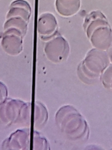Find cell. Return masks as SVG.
Returning <instances> with one entry per match:
<instances>
[{
    "label": "cell",
    "instance_id": "6da1fadb",
    "mask_svg": "<svg viewBox=\"0 0 112 150\" xmlns=\"http://www.w3.org/2000/svg\"><path fill=\"white\" fill-rule=\"evenodd\" d=\"M55 122L61 132L72 141H86L89 137V127L86 120L72 105L60 107L55 113Z\"/></svg>",
    "mask_w": 112,
    "mask_h": 150
},
{
    "label": "cell",
    "instance_id": "7a4b0ae2",
    "mask_svg": "<svg viewBox=\"0 0 112 150\" xmlns=\"http://www.w3.org/2000/svg\"><path fill=\"white\" fill-rule=\"evenodd\" d=\"M83 28L94 48L106 51L112 44V29L101 11L94 10L88 13Z\"/></svg>",
    "mask_w": 112,
    "mask_h": 150
},
{
    "label": "cell",
    "instance_id": "3957f363",
    "mask_svg": "<svg viewBox=\"0 0 112 150\" xmlns=\"http://www.w3.org/2000/svg\"><path fill=\"white\" fill-rule=\"evenodd\" d=\"M110 63L107 51L93 48L78 65V77L87 84L93 83L100 80L102 74Z\"/></svg>",
    "mask_w": 112,
    "mask_h": 150
},
{
    "label": "cell",
    "instance_id": "277c9868",
    "mask_svg": "<svg viewBox=\"0 0 112 150\" xmlns=\"http://www.w3.org/2000/svg\"><path fill=\"white\" fill-rule=\"evenodd\" d=\"M2 106V118L5 123L28 124L30 121V104L20 100H10Z\"/></svg>",
    "mask_w": 112,
    "mask_h": 150
},
{
    "label": "cell",
    "instance_id": "5b68a950",
    "mask_svg": "<svg viewBox=\"0 0 112 150\" xmlns=\"http://www.w3.org/2000/svg\"><path fill=\"white\" fill-rule=\"evenodd\" d=\"M44 52L50 62L59 63L66 60L68 57L70 46L68 41L58 32L46 42Z\"/></svg>",
    "mask_w": 112,
    "mask_h": 150
},
{
    "label": "cell",
    "instance_id": "8992f818",
    "mask_svg": "<svg viewBox=\"0 0 112 150\" xmlns=\"http://www.w3.org/2000/svg\"><path fill=\"white\" fill-rule=\"evenodd\" d=\"M58 25L56 17L49 12L40 15L37 21V32L41 40L46 42L58 33Z\"/></svg>",
    "mask_w": 112,
    "mask_h": 150
},
{
    "label": "cell",
    "instance_id": "52a82bcc",
    "mask_svg": "<svg viewBox=\"0 0 112 150\" xmlns=\"http://www.w3.org/2000/svg\"><path fill=\"white\" fill-rule=\"evenodd\" d=\"M23 33L15 28H9L5 29L2 45L4 50L12 55H16L22 50V40Z\"/></svg>",
    "mask_w": 112,
    "mask_h": 150
},
{
    "label": "cell",
    "instance_id": "ba28073f",
    "mask_svg": "<svg viewBox=\"0 0 112 150\" xmlns=\"http://www.w3.org/2000/svg\"><path fill=\"white\" fill-rule=\"evenodd\" d=\"M30 131L28 128L18 130L9 139L10 148L19 149H30Z\"/></svg>",
    "mask_w": 112,
    "mask_h": 150
},
{
    "label": "cell",
    "instance_id": "9c48e42d",
    "mask_svg": "<svg viewBox=\"0 0 112 150\" xmlns=\"http://www.w3.org/2000/svg\"><path fill=\"white\" fill-rule=\"evenodd\" d=\"M32 15L30 4L26 0H15L11 2L6 18L19 16L24 18L28 22Z\"/></svg>",
    "mask_w": 112,
    "mask_h": 150
},
{
    "label": "cell",
    "instance_id": "30bf717a",
    "mask_svg": "<svg viewBox=\"0 0 112 150\" xmlns=\"http://www.w3.org/2000/svg\"><path fill=\"white\" fill-rule=\"evenodd\" d=\"M81 0H55V8L57 13L64 17H71L80 10Z\"/></svg>",
    "mask_w": 112,
    "mask_h": 150
},
{
    "label": "cell",
    "instance_id": "8fae6325",
    "mask_svg": "<svg viewBox=\"0 0 112 150\" xmlns=\"http://www.w3.org/2000/svg\"><path fill=\"white\" fill-rule=\"evenodd\" d=\"M48 118V113L46 107L41 102L36 101L34 104V126L37 128H43L47 122Z\"/></svg>",
    "mask_w": 112,
    "mask_h": 150
},
{
    "label": "cell",
    "instance_id": "7c38bea8",
    "mask_svg": "<svg viewBox=\"0 0 112 150\" xmlns=\"http://www.w3.org/2000/svg\"><path fill=\"white\" fill-rule=\"evenodd\" d=\"M28 23L29 22L21 16H11L6 18V21L4 23V30L9 28H17L21 30L23 35H25L27 30Z\"/></svg>",
    "mask_w": 112,
    "mask_h": 150
},
{
    "label": "cell",
    "instance_id": "4fadbf2b",
    "mask_svg": "<svg viewBox=\"0 0 112 150\" xmlns=\"http://www.w3.org/2000/svg\"><path fill=\"white\" fill-rule=\"evenodd\" d=\"M33 149H50V144L47 139L40 132L35 131L33 133Z\"/></svg>",
    "mask_w": 112,
    "mask_h": 150
},
{
    "label": "cell",
    "instance_id": "5bb4252c",
    "mask_svg": "<svg viewBox=\"0 0 112 150\" xmlns=\"http://www.w3.org/2000/svg\"><path fill=\"white\" fill-rule=\"evenodd\" d=\"M100 80L107 89L112 90V63H110L102 74Z\"/></svg>",
    "mask_w": 112,
    "mask_h": 150
},
{
    "label": "cell",
    "instance_id": "9a60e30c",
    "mask_svg": "<svg viewBox=\"0 0 112 150\" xmlns=\"http://www.w3.org/2000/svg\"><path fill=\"white\" fill-rule=\"evenodd\" d=\"M110 62L111 63H112V44L111 45V46L108 47V49L106 50Z\"/></svg>",
    "mask_w": 112,
    "mask_h": 150
}]
</instances>
